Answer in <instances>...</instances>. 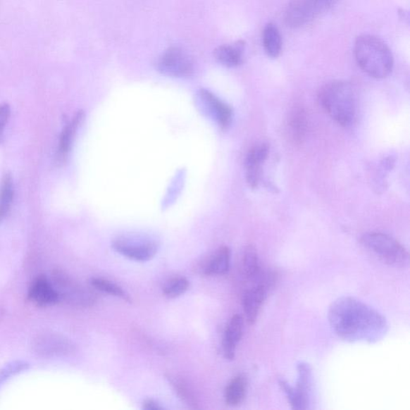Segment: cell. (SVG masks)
<instances>
[{
    "instance_id": "obj_1",
    "label": "cell",
    "mask_w": 410,
    "mask_h": 410,
    "mask_svg": "<svg viewBox=\"0 0 410 410\" xmlns=\"http://www.w3.org/2000/svg\"><path fill=\"white\" fill-rule=\"evenodd\" d=\"M328 319L333 332L348 342H378L389 330L388 321L382 313L353 297L333 302Z\"/></svg>"
},
{
    "instance_id": "obj_2",
    "label": "cell",
    "mask_w": 410,
    "mask_h": 410,
    "mask_svg": "<svg viewBox=\"0 0 410 410\" xmlns=\"http://www.w3.org/2000/svg\"><path fill=\"white\" fill-rule=\"evenodd\" d=\"M354 55L363 72L375 79H384L392 73L394 56L383 39L372 35H361L356 39Z\"/></svg>"
},
{
    "instance_id": "obj_3",
    "label": "cell",
    "mask_w": 410,
    "mask_h": 410,
    "mask_svg": "<svg viewBox=\"0 0 410 410\" xmlns=\"http://www.w3.org/2000/svg\"><path fill=\"white\" fill-rule=\"evenodd\" d=\"M320 104L333 120L342 126L352 124L356 116V93L352 85L337 80L322 87Z\"/></svg>"
},
{
    "instance_id": "obj_4",
    "label": "cell",
    "mask_w": 410,
    "mask_h": 410,
    "mask_svg": "<svg viewBox=\"0 0 410 410\" xmlns=\"http://www.w3.org/2000/svg\"><path fill=\"white\" fill-rule=\"evenodd\" d=\"M364 247L390 266L405 268L409 263V254L404 246L387 234L368 232L361 237Z\"/></svg>"
},
{
    "instance_id": "obj_5",
    "label": "cell",
    "mask_w": 410,
    "mask_h": 410,
    "mask_svg": "<svg viewBox=\"0 0 410 410\" xmlns=\"http://www.w3.org/2000/svg\"><path fill=\"white\" fill-rule=\"evenodd\" d=\"M297 371L298 378L295 388L292 387L284 380H280L279 384L288 398L292 409H307L309 408L310 397L312 394V368L307 363L300 362L297 365Z\"/></svg>"
},
{
    "instance_id": "obj_6",
    "label": "cell",
    "mask_w": 410,
    "mask_h": 410,
    "mask_svg": "<svg viewBox=\"0 0 410 410\" xmlns=\"http://www.w3.org/2000/svg\"><path fill=\"white\" fill-rule=\"evenodd\" d=\"M113 248L128 259L144 262L154 259L158 251V244L149 237L128 235L114 240Z\"/></svg>"
},
{
    "instance_id": "obj_7",
    "label": "cell",
    "mask_w": 410,
    "mask_h": 410,
    "mask_svg": "<svg viewBox=\"0 0 410 410\" xmlns=\"http://www.w3.org/2000/svg\"><path fill=\"white\" fill-rule=\"evenodd\" d=\"M157 69L173 77H187L193 73L194 67L192 58L182 49L173 46L160 57Z\"/></svg>"
},
{
    "instance_id": "obj_8",
    "label": "cell",
    "mask_w": 410,
    "mask_h": 410,
    "mask_svg": "<svg viewBox=\"0 0 410 410\" xmlns=\"http://www.w3.org/2000/svg\"><path fill=\"white\" fill-rule=\"evenodd\" d=\"M273 283L271 277L263 276L254 282L243 296V309L246 320L249 325H254L259 318L263 302L267 297L269 287Z\"/></svg>"
},
{
    "instance_id": "obj_9",
    "label": "cell",
    "mask_w": 410,
    "mask_h": 410,
    "mask_svg": "<svg viewBox=\"0 0 410 410\" xmlns=\"http://www.w3.org/2000/svg\"><path fill=\"white\" fill-rule=\"evenodd\" d=\"M319 13L313 0H294L286 9L285 23L292 28L301 27L312 21Z\"/></svg>"
},
{
    "instance_id": "obj_10",
    "label": "cell",
    "mask_w": 410,
    "mask_h": 410,
    "mask_svg": "<svg viewBox=\"0 0 410 410\" xmlns=\"http://www.w3.org/2000/svg\"><path fill=\"white\" fill-rule=\"evenodd\" d=\"M269 154L268 145L260 144L251 148L245 159L246 180L251 187L259 186L261 179V167L267 160Z\"/></svg>"
},
{
    "instance_id": "obj_11",
    "label": "cell",
    "mask_w": 410,
    "mask_h": 410,
    "mask_svg": "<svg viewBox=\"0 0 410 410\" xmlns=\"http://www.w3.org/2000/svg\"><path fill=\"white\" fill-rule=\"evenodd\" d=\"M29 299L41 307L54 306L60 300L61 296L45 278L35 280L29 289Z\"/></svg>"
},
{
    "instance_id": "obj_12",
    "label": "cell",
    "mask_w": 410,
    "mask_h": 410,
    "mask_svg": "<svg viewBox=\"0 0 410 410\" xmlns=\"http://www.w3.org/2000/svg\"><path fill=\"white\" fill-rule=\"evenodd\" d=\"M199 94H200L202 101L206 105L210 113L213 116L219 125L222 128L230 126L232 118V108L220 101L213 93L206 89H201Z\"/></svg>"
},
{
    "instance_id": "obj_13",
    "label": "cell",
    "mask_w": 410,
    "mask_h": 410,
    "mask_svg": "<svg viewBox=\"0 0 410 410\" xmlns=\"http://www.w3.org/2000/svg\"><path fill=\"white\" fill-rule=\"evenodd\" d=\"M243 318L239 314L234 315L226 326L223 343H222L226 359L233 360L235 357L237 344L243 335Z\"/></svg>"
},
{
    "instance_id": "obj_14",
    "label": "cell",
    "mask_w": 410,
    "mask_h": 410,
    "mask_svg": "<svg viewBox=\"0 0 410 410\" xmlns=\"http://www.w3.org/2000/svg\"><path fill=\"white\" fill-rule=\"evenodd\" d=\"M244 46L243 40L232 45H222L214 51V56L216 61L226 67H237L243 62Z\"/></svg>"
},
{
    "instance_id": "obj_15",
    "label": "cell",
    "mask_w": 410,
    "mask_h": 410,
    "mask_svg": "<svg viewBox=\"0 0 410 410\" xmlns=\"http://www.w3.org/2000/svg\"><path fill=\"white\" fill-rule=\"evenodd\" d=\"M242 272L246 280L255 282L262 277L259 254L254 246L245 248L242 256Z\"/></svg>"
},
{
    "instance_id": "obj_16",
    "label": "cell",
    "mask_w": 410,
    "mask_h": 410,
    "mask_svg": "<svg viewBox=\"0 0 410 410\" xmlns=\"http://www.w3.org/2000/svg\"><path fill=\"white\" fill-rule=\"evenodd\" d=\"M231 260V251L227 246L220 247L211 257L204 268V274L224 275L230 269Z\"/></svg>"
},
{
    "instance_id": "obj_17",
    "label": "cell",
    "mask_w": 410,
    "mask_h": 410,
    "mask_svg": "<svg viewBox=\"0 0 410 410\" xmlns=\"http://www.w3.org/2000/svg\"><path fill=\"white\" fill-rule=\"evenodd\" d=\"M263 49L271 58H278L282 50V38L276 25L272 23H268L262 33Z\"/></svg>"
},
{
    "instance_id": "obj_18",
    "label": "cell",
    "mask_w": 410,
    "mask_h": 410,
    "mask_svg": "<svg viewBox=\"0 0 410 410\" xmlns=\"http://www.w3.org/2000/svg\"><path fill=\"white\" fill-rule=\"evenodd\" d=\"M247 390V380L244 375H238L231 380L225 390V402L228 406H237L244 399Z\"/></svg>"
},
{
    "instance_id": "obj_19",
    "label": "cell",
    "mask_w": 410,
    "mask_h": 410,
    "mask_svg": "<svg viewBox=\"0 0 410 410\" xmlns=\"http://www.w3.org/2000/svg\"><path fill=\"white\" fill-rule=\"evenodd\" d=\"M83 118V113H76L72 122L63 128L61 136L60 146H58V158L61 160H63L68 154L76 130Z\"/></svg>"
},
{
    "instance_id": "obj_20",
    "label": "cell",
    "mask_w": 410,
    "mask_h": 410,
    "mask_svg": "<svg viewBox=\"0 0 410 410\" xmlns=\"http://www.w3.org/2000/svg\"><path fill=\"white\" fill-rule=\"evenodd\" d=\"M14 198V187L11 175L7 174L0 187V222L8 215Z\"/></svg>"
},
{
    "instance_id": "obj_21",
    "label": "cell",
    "mask_w": 410,
    "mask_h": 410,
    "mask_svg": "<svg viewBox=\"0 0 410 410\" xmlns=\"http://www.w3.org/2000/svg\"><path fill=\"white\" fill-rule=\"evenodd\" d=\"M288 126L291 138L300 143L306 130V116L302 109H295L292 112Z\"/></svg>"
},
{
    "instance_id": "obj_22",
    "label": "cell",
    "mask_w": 410,
    "mask_h": 410,
    "mask_svg": "<svg viewBox=\"0 0 410 410\" xmlns=\"http://www.w3.org/2000/svg\"><path fill=\"white\" fill-rule=\"evenodd\" d=\"M91 285L99 291L112 296L120 297L125 302H130L131 298L127 292L119 285L107 279L94 278L91 280Z\"/></svg>"
},
{
    "instance_id": "obj_23",
    "label": "cell",
    "mask_w": 410,
    "mask_h": 410,
    "mask_svg": "<svg viewBox=\"0 0 410 410\" xmlns=\"http://www.w3.org/2000/svg\"><path fill=\"white\" fill-rule=\"evenodd\" d=\"M190 288V281L185 278L178 277L169 280L163 286V294L170 299L177 298L185 294Z\"/></svg>"
},
{
    "instance_id": "obj_24",
    "label": "cell",
    "mask_w": 410,
    "mask_h": 410,
    "mask_svg": "<svg viewBox=\"0 0 410 410\" xmlns=\"http://www.w3.org/2000/svg\"><path fill=\"white\" fill-rule=\"evenodd\" d=\"M172 383L175 387V391L178 392V395L182 398L187 405L197 408V400L194 395H193L191 390L187 387L186 384L182 380L173 379Z\"/></svg>"
},
{
    "instance_id": "obj_25",
    "label": "cell",
    "mask_w": 410,
    "mask_h": 410,
    "mask_svg": "<svg viewBox=\"0 0 410 410\" xmlns=\"http://www.w3.org/2000/svg\"><path fill=\"white\" fill-rule=\"evenodd\" d=\"M11 110L8 104L0 105V136L4 130V128L9 119Z\"/></svg>"
},
{
    "instance_id": "obj_26",
    "label": "cell",
    "mask_w": 410,
    "mask_h": 410,
    "mask_svg": "<svg viewBox=\"0 0 410 410\" xmlns=\"http://www.w3.org/2000/svg\"><path fill=\"white\" fill-rule=\"evenodd\" d=\"M143 409L147 410H161L163 408L161 406V404L151 399H148L144 402Z\"/></svg>"
}]
</instances>
